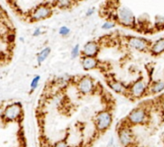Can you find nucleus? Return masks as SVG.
<instances>
[{
    "mask_svg": "<svg viewBox=\"0 0 164 147\" xmlns=\"http://www.w3.org/2000/svg\"><path fill=\"white\" fill-rule=\"evenodd\" d=\"M82 65L84 70H89L96 67L98 65V62L95 57H87V56H85L82 58Z\"/></svg>",
    "mask_w": 164,
    "mask_h": 147,
    "instance_id": "nucleus-10",
    "label": "nucleus"
},
{
    "mask_svg": "<svg viewBox=\"0 0 164 147\" xmlns=\"http://www.w3.org/2000/svg\"><path fill=\"white\" fill-rule=\"evenodd\" d=\"M128 119L132 124H140L146 119V112L142 109H135L130 113Z\"/></svg>",
    "mask_w": 164,
    "mask_h": 147,
    "instance_id": "nucleus-5",
    "label": "nucleus"
},
{
    "mask_svg": "<svg viewBox=\"0 0 164 147\" xmlns=\"http://www.w3.org/2000/svg\"><path fill=\"white\" fill-rule=\"evenodd\" d=\"M51 14V9L50 7L47 5H40L35 9L31 15V19L34 21H39V20L47 18Z\"/></svg>",
    "mask_w": 164,
    "mask_h": 147,
    "instance_id": "nucleus-4",
    "label": "nucleus"
},
{
    "mask_svg": "<svg viewBox=\"0 0 164 147\" xmlns=\"http://www.w3.org/2000/svg\"><path fill=\"white\" fill-rule=\"evenodd\" d=\"M117 19L122 25L131 27L134 23V13L129 7L122 6L117 11Z\"/></svg>",
    "mask_w": 164,
    "mask_h": 147,
    "instance_id": "nucleus-1",
    "label": "nucleus"
},
{
    "mask_svg": "<svg viewBox=\"0 0 164 147\" xmlns=\"http://www.w3.org/2000/svg\"><path fill=\"white\" fill-rule=\"evenodd\" d=\"M119 141L122 146H128L132 141V135L127 129H122L119 134Z\"/></svg>",
    "mask_w": 164,
    "mask_h": 147,
    "instance_id": "nucleus-9",
    "label": "nucleus"
},
{
    "mask_svg": "<svg viewBox=\"0 0 164 147\" xmlns=\"http://www.w3.org/2000/svg\"><path fill=\"white\" fill-rule=\"evenodd\" d=\"M55 147H67V144H66V142L62 141V142H58L57 144L55 145Z\"/></svg>",
    "mask_w": 164,
    "mask_h": 147,
    "instance_id": "nucleus-22",
    "label": "nucleus"
},
{
    "mask_svg": "<svg viewBox=\"0 0 164 147\" xmlns=\"http://www.w3.org/2000/svg\"><path fill=\"white\" fill-rule=\"evenodd\" d=\"M151 51L155 55H159L164 51V38L158 40L152 46Z\"/></svg>",
    "mask_w": 164,
    "mask_h": 147,
    "instance_id": "nucleus-12",
    "label": "nucleus"
},
{
    "mask_svg": "<svg viewBox=\"0 0 164 147\" xmlns=\"http://www.w3.org/2000/svg\"><path fill=\"white\" fill-rule=\"evenodd\" d=\"M59 33L60 35L62 36H67V35L70 34V29L67 27H61L59 30Z\"/></svg>",
    "mask_w": 164,
    "mask_h": 147,
    "instance_id": "nucleus-18",
    "label": "nucleus"
},
{
    "mask_svg": "<svg viewBox=\"0 0 164 147\" xmlns=\"http://www.w3.org/2000/svg\"><path fill=\"white\" fill-rule=\"evenodd\" d=\"M60 8H68L70 7V5L72 4V3L70 1H59L58 3H56Z\"/></svg>",
    "mask_w": 164,
    "mask_h": 147,
    "instance_id": "nucleus-17",
    "label": "nucleus"
},
{
    "mask_svg": "<svg viewBox=\"0 0 164 147\" xmlns=\"http://www.w3.org/2000/svg\"><path fill=\"white\" fill-rule=\"evenodd\" d=\"M128 45L132 48H134L139 50H144L147 47V41L143 38L137 37H131L128 40Z\"/></svg>",
    "mask_w": 164,
    "mask_h": 147,
    "instance_id": "nucleus-7",
    "label": "nucleus"
},
{
    "mask_svg": "<svg viewBox=\"0 0 164 147\" xmlns=\"http://www.w3.org/2000/svg\"><path fill=\"white\" fill-rule=\"evenodd\" d=\"M50 48L46 47L43 50H42L39 54L37 55V62L39 65H41L42 62H44L46 58L49 56L50 54Z\"/></svg>",
    "mask_w": 164,
    "mask_h": 147,
    "instance_id": "nucleus-13",
    "label": "nucleus"
},
{
    "mask_svg": "<svg viewBox=\"0 0 164 147\" xmlns=\"http://www.w3.org/2000/svg\"><path fill=\"white\" fill-rule=\"evenodd\" d=\"M41 28L38 27L36 28L35 30H34V33H33V35L34 36H39V35H41Z\"/></svg>",
    "mask_w": 164,
    "mask_h": 147,
    "instance_id": "nucleus-21",
    "label": "nucleus"
},
{
    "mask_svg": "<svg viewBox=\"0 0 164 147\" xmlns=\"http://www.w3.org/2000/svg\"><path fill=\"white\" fill-rule=\"evenodd\" d=\"M144 90L145 84L144 82L141 81V80L137 81L134 85H133L131 89L132 94H133L134 97H139V96H141L142 93L144 92Z\"/></svg>",
    "mask_w": 164,
    "mask_h": 147,
    "instance_id": "nucleus-11",
    "label": "nucleus"
},
{
    "mask_svg": "<svg viewBox=\"0 0 164 147\" xmlns=\"http://www.w3.org/2000/svg\"><path fill=\"white\" fill-rule=\"evenodd\" d=\"M114 26H115V23L107 21V22H105V23L102 24V28L103 30H110V29L114 27Z\"/></svg>",
    "mask_w": 164,
    "mask_h": 147,
    "instance_id": "nucleus-19",
    "label": "nucleus"
},
{
    "mask_svg": "<svg viewBox=\"0 0 164 147\" xmlns=\"http://www.w3.org/2000/svg\"><path fill=\"white\" fill-rule=\"evenodd\" d=\"M22 112V106L19 102L13 103L6 108L3 116L7 121H14L19 117Z\"/></svg>",
    "mask_w": 164,
    "mask_h": 147,
    "instance_id": "nucleus-2",
    "label": "nucleus"
},
{
    "mask_svg": "<svg viewBox=\"0 0 164 147\" xmlns=\"http://www.w3.org/2000/svg\"><path fill=\"white\" fill-rule=\"evenodd\" d=\"M109 86L111 89L118 93H122L125 91L124 86L122 83L118 81H115V80H111V82H109Z\"/></svg>",
    "mask_w": 164,
    "mask_h": 147,
    "instance_id": "nucleus-14",
    "label": "nucleus"
},
{
    "mask_svg": "<svg viewBox=\"0 0 164 147\" xmlns=\"http://www.w3.org/2000/svg\"><path fill=\"white\" fill-rule=\"evenodd\" d=\"M164 89V82L163 81H160V82H156L153 87L151 88V91L153 93H159Z\"/></svg>",
    "mask_w": 164,
    "mask_h": 147,
    "instance_id": "nucleus-15",
    "label": "nucleus"
},
{
    "mask_svg": "<svg viewBox=\"0 0 164 147\" xmlns=\"http://www.w3.org/2000/svg\"><path fill=\"white\" fill-rule=\"evenodd\" d=\"M112 122V116L108 111H102L96 117V126L101 131H104L109 128Z\"/></svg>",
    "mask_w": 164,
    "mask_h": 147,
    "instance_id": "nucleus-3",
    "label": "nucleus"
},
{
    "mask_svg": "<svg viewBox=\"0 0 164 147\" xmlns=\"http://www.w3.org/2000/svg\"><path fill=\"white\" fill-rule=\"evenodd\" d=\"M95 10H94V8H89L87 11V16H91V15L94 13Z\"/></svg>",
    "mask_w": 164,
    "mask_h": 147,
    "instance_id": "nucleus-23",
    "label": "nucleus"
},
{
    "mask_svg": "<svg viewBox=\"0 0 164 147\" xmlns=\"http://www.w3.org/2000/svg\"><path fill=\"white\" fill-rule=\"evenodd\" d=\"M93 87H94L93 81L89 77L83 78L79 83V90L81 92L84 93V94H88V93L91 92Z\"/></svg>",
    "mask_w": 164,
    "mask_h": 147,
    "instance_id": "nucleus-8",
    "label": "nucleus"
},
{
    "mask_svg": "<svg viewBox=\"0 0 164 147\" xmlns=\"http://www.w3.org/2000/svg\"><path fill=\"white\" fill-rule=\"evenodd\" d=\"M82 52L87 57H95L99 52V46L94 41H90L84 45Z\"/></svg>",
    "mask_w": 164,
    "mask_h": 147,
    "instance_id": "nucleus-6",
    "label": "nucleus"
},
{
    "mask_svg": "<svg viewBox=\"0 0 164 147\" xmlns=\"http://www.w3.org/2000/svg\"><path fill=\"white\" fill-rule=\"evenodd\" d=\"M79 54V45H76L73 47L72 50H71V57L72 58H75L78 57Z\"/></svg>",
    "mask_w": 164,
    "mask_h": 147,
    "instance_id": "nucleus-20",
    "label": "nucleus"
},
{
    "mask_svg": "<svg viewBox=\"0 0 164 147\" xmlns=\"http://www.w3.org/2000/svg\"><path fill=\"white\" fill-rule=\"evenodd\" d=\"M39 81H40L39 75H36V76L33 78L31 82H30V90H31V91H34V90L38 87V85H39Z\"/></svg>",
    "mask_w": 164,
    "mask_h": 147,
    "instance_id": "nucleus-16",
    "label": "nucleus"
}]
</instances>
